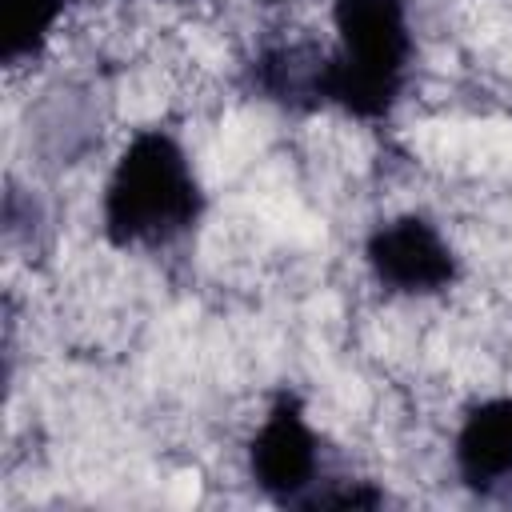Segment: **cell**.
I'll use <instances>...</instances> for the list:
<instances>
[{
	"mask_svg": "<svg viewBox=\"0 0 512 512\" xmlns=\"http://www.w3.org/2000/svg\"><path fill=\"white\" fill-rule=\"evenodd\" d=\"M204 216V188L184 144L168 128H140L116 156L104 196L100 232L112 248H164L188 236Z\"/></svg>",
	"mask_w": 512,
	"mask_h": 512,
	"instance_id": "1",
	"label": "cell"
},
{
	"mask_svg": "<svg viewBox=\"0 0 512 512\" xmlns=\"http://www.w3.org/2000/svg\"><path fill=\"white\" fill-rule=\"evenodd\" d=\"M452 464L472 492H492L512 480V396H488L464 412L452 440Z\"/></svg>",
	"mask_w": 512,
	"mask_h": 512,
	"instance_id": "5",
	"label": "cell"
},
{
	"mask_svg": "<svg viewBox=\"0 0 512 512\" xmlns=\"http://www.w3.org/2000/svg\"><path fill=\"white\" fill-rule=\"evenodd\" d=\"M68 0H0V64L20 68L52 40Z\"/></svg>",
	"mask_w": 512,
	"mask_h": 512,
	"instance_id": "7",
	"label": "cell"
},
{
	"mask_svg": "<svg viewBox=\"0 0 512 512\" xmlns=\"http://www.w3.org/2000/svg\"><path fill=\"white\" fill-rule=\"evenodd\" d=\"M260 4H280V0H260Z\"/></svg>",
	"mask_w": 512,
	"mask_h": 512,
	"instance_id": "8",
	"label": "cell"
},
{
	"mask_svg": "<svg viewBox=\"0 0 512 512\" xmlns=\"http://www.w3.org/2000/svg\"><path fill=\"white\" fill-rule=\"evenodd\" d=\"M324 64L328 52L312 44H268L252 56L248 84L252 92H260L280 108L312 112L324 108Z\"/></svg>",
	"mask_w": 512,
	"mask_h": 512,
	"instance_id": "6",
	"label": "cell"
},
{
	"mask_svg": "<svg viewBox=\"0 0 512 512\" xmlns=\"http://www.w3.org/2000/svg\"><path fill=\"white\" fill-rule=\"evenodd\" d=\"M248 476L280 508H304L308 496L324 484L320 436L292 388L272 396L256 436L248 440Z\"/></svg>",
	"mask_w": 512,
	"mask_h": 512,
	"instance_id": "3",
	"label": "cell"
},
{
	"mask_svg": "<svg viewBox=\"0 0 512 512\" xmlns=\"http://www.w3.org/2000/svg\"><path fill=\"white\" fill-rule=\"evenodd\" d=\"M336 48L324 64V108L356 120H384L412 68L404 0H332Z\"/></svg>",
	"mask_w": 512,
	"mask_h": 512,
	"instance_id": "2",
	"label": "cell"
},
{
	"mask_svg": "<svg viewBox=\"0 0 512 512\" xmlns=\"http://www.w3.org/2000/svg\"><path fill=\"white\" fill-rule=\"evenodd\" d=\"M364 264L372 280L396 296H436L460 276V256L448 236L420 212L380 220L364 236Z\"/></svg>",
	"mask_w": 512,
	"mask_h": 512,
	"instance_id": "4",
	"label": "cell"
},
{
	"mask_svg": "<svg viewBox=\"0 0 512 512\" xmlns=\"http://www.w3.org/2000/svg\"><path fill=\"white\" fill-rule=\"evenodd\" d=\"M176 4H184V0H176Z\"/></svg>",
	"mask_w": 512,
	"mask_h": 512,
	"instance_id": "9",
	"label": "cell"
}]
</instances>
